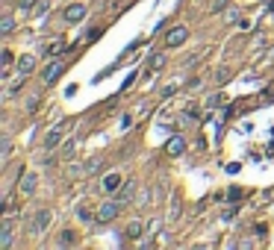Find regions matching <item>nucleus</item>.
I'll return each mask as SVG.
<instances>
[{
	"mask_svg": "<svg viewBox=\"0 0 274 250\" xmlns=\"http://www.w3.org/2000/svg\"><path fill=\"white\" fill-rule=\"evenodd\" d=\"M68 127H74V121H68V118H65V121H59L56 127H51V130L44 133V141H41V147L48 150V153H53V150H56L59 144H62V141H65V130H68Z\"/></svg>",
	"mask_w": 274,
	"mask_h": 250,
	"instance_id": "obj_1",
	"label": "nucleus"
},
{
	"mask_svg": "<svg viewBox=\"0 0 274 250\" xmlns=\"http://www.w3.org/2000/svg\"><path fill=\"white\" fill-rule=\"evenodd\" d=\"M51 221H53L51 209H35L33 221H30V235H41L48 227H51Z\"/></svg>",
	"mask_w": 274,
	"mask_h": 250,
	"instance_id": "obj_2",
	"label": "nucleus"
},
{
	"mask_svg": "<svg viewBox=\"0 0 274 250\" xmlns=\"http://www.w3.org/2000/svg\"><path fill=\"white\" fill-rule=\"evenodd\" d=\"M62 71H65V62H62V59H53V62H48V65H44V71H41V83H44V85L56 83V80L62 77Z\"/></svg>",
	"mask_w": 274,
	"mask_h": 250,
	"instance_id": "obj_3",
	"label": "nucleus"
},
{
	"mask_svg": "<svg viewBox=\"0 0 274 250\" xmlns=\"http://www.w3.org/2000/svg\"><path fill=\"white\" fill-rule=\"evenodd\" d=\"M121 206H124V203H121V200H106V203H103L101 209H98V221H101V224H109V221H112V218H118V212H121Z\"/></svg>",
	"mask_w": 274,
	"mask_h": 250,
	"instance_id": "obj_4",
	"label": "nucleus"
},
{
	"mask_svg": "<svg viewBox=\"0 0 274 250\" xmlns=\"http://www.w3.org/2000/svg\"><path fill=\"white\" fill-rule=\"evenodd\" d=\"M186 38H189V27H174V30H168V35H165V47H180Z\"/></svg>",
	"mask_w": 274,
	"mask_h": 250,
	"instance_id": "obj_5",
	"label": "nucleus"
},
{
	"mask_svg": "<svg viewBox=\"0 0 274 250\" xmlns=\"http://www.w3.org/2000/svg\"><path fill=\"white\" fill-rule=\"evenodd\" d=\"M121 185H124V183H121V174H118V171H112V174H106V177H103L101 191H106V194H115Z\"/></svg>",
	"mask_w": 274,
	"mask_h": 250,
	"instance_id": "obj_6",
	"label": "nucleus"
},
{
	"mask_svg": "<svg viewBox=\"0 0 274 250\" xmlns=\"http://www.w3.org/2000/svg\"><path fill=\"white\" fill-rule=\"evenodd\" d=\"M86 6H83V3H71L68 9H65V21H68V24H80V21H83V18H86Z\"/></svg>",
	"mask_w": 274,
	"mask_h": 250,
	"instance_id": "obj_7",
	"label": "nucleus"
},
{
	"mask_svg": "<svg viewBox=\"0 0 274 250\" xmlns=\"http://www.w3.org/2000/svg\"><path fill=\"white\" fill-rule=\"evenodd\" d=\"M165 153H168V156H183V153H186V138H183V135H171L168 144H165Z\"/></svg>",
	"mask_w": 274,
	"mask_h": 250,
	"instance_id": "obj_8",
	"label": "nucleus"
},
{
	"mask_svg": "<svg viewBox=\"0 0 274 250\" xmlns=\"http://www.w3.org/2000/svg\"><path fill=\"white\" fill-rule=\"evenodd\" d=\"M35 185H38V174H24V177H21V185H18V188H21V194H33V191H35Z\"/></svg>",
	"mask_w": 274,
	"mask_h": 250,
	"instance_id": "obj_9",
	"label": "nucleus"
},
{
	"mask_svg": "<svg viewBox=\"0 0 274 250\" xmlns=\"http://www.w3.org/2000/svg\"><path fill=\"white\" fill-rule=\"evenodd\" d=\"M33 71H35V56L27 53V56L18 59V74H21V77H27V74H33Z\"/></svg>",
	"mask_w": 274,
	"mask_h": 250,
	"instance_id": "obj_10",
	"label": "nucleus"
},
{
	"mask_svg": "<svg viewBox=\"0 0 274 250\" xmlns=\"http://www.w3.org/2000/svg\"><path fill=\"white\" fill-rule=\"evenodd\" d=\"M136 197V180H127V183L121 185V203H124V206H127V203H130V200Z\"/></svg>",
	"mask_w": 274,
	"mask_h": 250,
	"instance_id": "obj_11",
	"label": "nucleus"
},
{
	"mask_svg": "<svg viewBox=\"0 0 274 250\" xmlns=\"http://www.w3.org/2000/svg\"><path fill=\"white\" fill-rule=\"evenodd\" d=\"M0 247H12V224L9 221H3V227H0Z\"/></svg>",
	"mask_w": 274,
	"mask_h": 250,
	"instance_id": "obj_12",
	"label": "nucleus"
},
{
	"mask_svg": "<svg viewBox=\"0 0 274 250\" xmlns=\"http://www.w3.org/2000/svg\"><path fill=\"white\" fill-rule=\"evenodd\" d=\"M77 244V233L74 230H62L59 233V247H74Z\"/></svg>",
	"mask_w": 274,
	"mask_h": 250,
	"instance_id": "obj_13",
	"label": "nucleus"
},
{
	"mask_svg": "<svg viewBox=\"0 0 274 250\" xmlns=\"http://www.w3.org/2000/svg\"><path fill=\"white\" fill-rule=\"evenodd\" d=\"M162 68H165V53H154L148 59V71H162Z\"/></svg>",
	"mask_w": 274,
	"mask_h": 250,
	"instance_id": "obj_14",
	"label": "nucleus"
},
{
	"mask_svg": "<svg viewBox=\"0 0 274 250\" xmlns=\"http://www.w3.org/2000/svg\"><path fill=\"white\" fill-rule=\"evenodd\" d=\"M145 233V224H142V221H133V224H130V227H127V238H139V235Z\"/></svg>",
	"mask_w": 274,
	"mask_h": 250,
	"instance_id": "obj_15",
	"label": "nucleus"
},
{
	"mask_svg": "<svg viewBox=\"0 0 274 250\" xmlns=\"http://www.w3.org/2000/svg\"><path fill=\"white\" fill-rule=\"evenodd\" d=\"M65 50H68V44H65V41H53V44H48V47H44V53H48V56H56V53H65Z\"/></svg>",
	"mask_w": 274,
	"mask_h": 250,
	"instance_id": "obj_16",
	"label": "nucleus"
},
{
	"mask_svg": "<svg viewBox=\"0 0 274 250\" xmlns=\"http://www.w3.org/2000/svg\"><path fill=\"white\" fill-rule=\"evenodd\" d=\"M12 30H15V18H12V15H6V18H3V24H0V33H3V35H9Z\"/></svg>",
	"mask_w": 274,
	"mask_h": 250,
	"instance_id": "obj_17",
	"label": "nucleus"
},
{
	"mask_svg": "<svg viewBox=\"0 0 274 250\" xmlns=\"http://www.w3.org/2000/svg\"><path fill=\"white\" fill-rule=\"evenodd\" d=\"M74 150H77V138H68V144L62 147V156H65V159H71V156H74Z\"/></svg>",
	"mask_w": 274,
	"mask_h": 250,
	"instance_id": "obj_18",
	"label": "nucleus"
},
{
	"mask_svg": "<svg viewBox=\"0 0 274 250\" xmlns=\"http://www.w3.org/2000/svg\"><path fill=\"white\" fill-rule=\"evenodd\" d=\"M180 88V83H168L165 88H162V97H174V91Z\"/></svg>",
	"mask_w": 274,
	"mask_h": 250,
	"instance_id": "obj_19",
	"label": "nucleus"
},
{
	"mask_svg": "<svg viewBox=\"0 0 274 250\" xmlns=\"http://www.w3.org/2000/svg\"><path fill=\"white\" fill-rule=\"evenodd\" d=\"M18 9H21V12H30V9H35V0H18Z\"/></svg>",
	"mask_w": 274,
	"mask_h": 250,
	"instance_id": "obj_20",
	"label": "nucleus"
},
{
	"mask_svg": "<svg viewBox=\"0 0 274 250\" xmlns=\"http://www.w3.org/2000/svg\"><path fill=\"white\" fill-rule=\"evenodd\" d=\"M218 103H221V94H209V97H206V109H215Z\"/></svg>",
	"mask_w": 274,
	"mask_h": 250,
	"instance_id": "obj_21",
	"label": "nucleus"
},
{
	"mask_svg": "<svg viewBox=\"0 0 274 250\" xmlns=\"http://www.w3.org/2000/svg\"><path fill=\"white\" fill-rule=\"evenodd\" d=\"M227 6H230V0H212V12H221Z\"/></svg>",
	"mask_w": 274,
	"mask_h": 250,
	"instance_id": "obj_22",
	"label": "nucleus"
},
{
	"mask_svg": "<svg viewBox=\"0 0 274 250\" xmlns=\"http://www.w3.org/2000/svg\"><path fill=\"white\" fill-rule=\"evenodd\" d=\"M133 80H136V71H130V74H127V80H124V85H121V91H127V88L133 85Z\"/></svg>",
	"mask_w": 274,
	"mask_h": 250,
	"instance_id": "obj_23",
	"label": "nucleus"
},
{
	"mask_svg": "<svg viewBox=\"0 0 274 250\" xmlns=\"http://www.w3.org/2000/svg\"><path fill=\"white\" fill-rule=\"evenodd\" d=\"M242 197V188H230L227 191V200H239Z\"/></svg>",
	"mask_w": 274,
	"mask_h": 250,
	"instance_id": "obj_24",
	"label": "nucleus"
},
{
	"mask_svg": "<svg viewBox=\"0 0 274 250\" xmlns=\"http://www.w3.org/2000/svg\"><path fill=\"white\" fill-rule=\"evenodd\" d=\"M239 171H242L239 162H230V165H227V174H239Z\"/></svg>",
	"mask_w": 274,
	"mask_h": 250,
	"instance_id": "obj_25",
	"label": "nucleus"
},
{
	"mask_svg": "<svg viewBox=\"0 0 274 250\" xmlns=\"http://www.w3.org/2000/svg\"><path fill=\"white\" fill-rule=\"evenodd\" d=\"M9 150H12V144H9V138H3V159H9Z\"/></svg>",
	"mask_w": 274,
	"mask_h": 250,
	"instance_id": "obj_26",
	"label": "nucleus"
},
{
	"mask_svg": "<svg viewBox=\"0 0 274 250\" xmlns=\"http://www.w3.org/2000/svg\"><path fill=\"white\" fill-rule=\"evenodd\" d=\"M227 21H239V9H227Z\"/></svg>",
	"mask_w": 274,
	"mask_h": 250,
	"instance_id": "obj_27",
	"label": "nucleus"
},
{
	"mask_svg": "<svg viewBox=\"0 0 274 250\" xmlns=\"http://www.w3.org/2000/svg\"><path fill=\"white\" fill-rule=\"evenodd\" d=\"M130 124H133V118H130V115H124V118H121V130H127Z\"/></svg>",
	"mask_w": 274,
	"mask_h": 250,
	"instance_id": "obj_28",
	"label": "nucleus"
},
{
	"mask_svg": "<svg viewBox=\"0 0 274 250\" xmlns=\"http://www.w3.org/2000/svg\"><path fill=\"white\" fill-rule=\"evenodd\" d=\"M224 80H230V71H227V68H221V74H218V83H224Z\"/></svg>",
	"mask_w": 274,
	"mask_h": 250,
	"instance_id": "obj_29",
	"label": "nucleus"
}]
</instances>
